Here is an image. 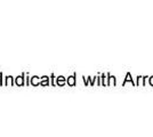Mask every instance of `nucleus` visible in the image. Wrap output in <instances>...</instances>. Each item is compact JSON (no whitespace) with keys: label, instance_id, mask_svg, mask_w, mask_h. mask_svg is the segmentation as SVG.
Listing matches in <instances>:
<instances>
[{"label":"nucleus","instance_id":"nucleus-1","mask_svg":"<svg viewBox=\"0 0 153 137\" xmlns=\"http://www.w3.org/2000/svg\"><path fill=\"white\" fill-rule=\"evenodd\" d=\"M151 84H152V85H153V78H152V79H151Z\"/></svg>","mask_w":153,"mask_h":137}]
</instances>
